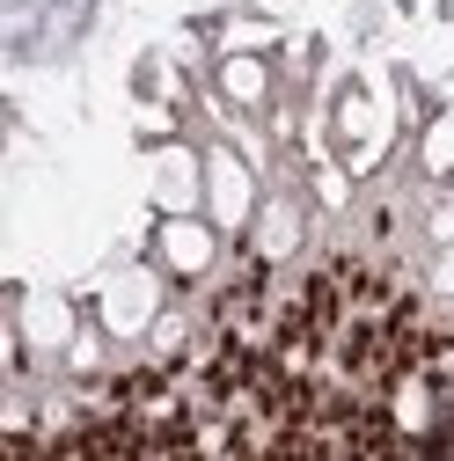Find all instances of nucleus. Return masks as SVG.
I'll return each instance as SVG.
<instances>
[{"instance_id": "obj_1", "label": "nucleus", "mask_w": 454, "mask_h": 461, "mask_svg": "<svg viewBox=\"0 0 454 461\" xmlns=\"http://www.w3.org/2000/svg\"><path fill=\"white\" fill-rule=\"evenodd\" d=\"M161 249H168V264H177V271H198V264H205V235H198V227H168Z\"/></svg>"}]
</instances>
